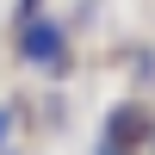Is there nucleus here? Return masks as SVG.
<instances>
[{
	"mask_svg": "<svg viewBox=\"0 0 155 155\" xmlns=\"http://www.w3.org/2000/svg\"><path fill=\"white\" fill-rule=\"evenodd\" d=\"M25 50H31L37 62H56V50H62V37L50 31V25H31V31H25Z\"/></svg>",
	"mask_w": 155,
	"mask_h": 155,
	"instance_id": "f257e3e1",
	"label": "nucleus"
}]
</instances>
